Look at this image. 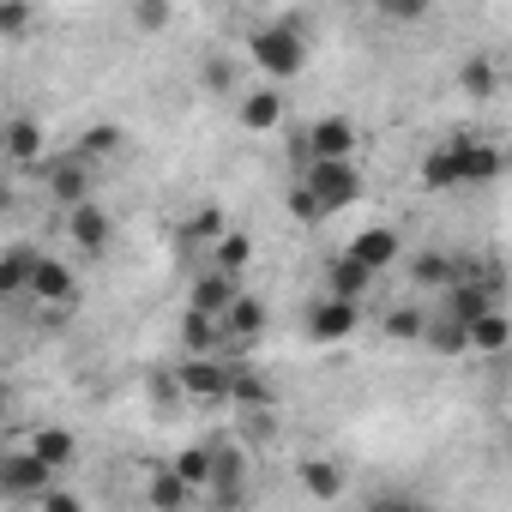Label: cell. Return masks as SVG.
I'll return each mask as SVG.
<instances>
[{"mask_svg":"<svg viewBox=\"0 0 512 512\" xmlns=\"http://www.w3.org/2000/svg\"><path fill=\"white\" fill-rule=\"evenodd\" d=\"M506 169V151L488 145V139H446L422 157V181L452 193V187H488L494 175Z\"/></svg>","mask_w":512,"mask_h":512,"instance_id":"6da1fadb","label":"cell"},{"mask_svg":"<svg viewBox=\"0 0 512 512\" xmlns=\"http://www.w3.org/2000/svg\"><path fill=\"white\" fill-rule=\"evenodd\" d=\"M247 49H253V61H260L272 79H296V73L308 67L302 19H278V25H266V31H253V37H247Z\"/></svg>","mask_w":512,"mask_h":512,"instance_id":"7a4b0ae2","label":"cell"},{"mask_svg":"<svg viewBox=\"0 0 512 512\" xmlns=\"http://www.w3.org/2000/svg\"><path fill=\"white\" fill-rule=\"evenodd\" d=\"M43 193H49V205H61V211L91 205V199H97V163H85L79 151H55V157L43 163Z\"/></svg>","mask_w":512,"mask_h":512,"instance_id":"3957f363","label":"cell"},{"mask_svg":"<svg viewBox=\"0 0 512 512\" xmlns=\"http://www.w3.org/2000/svg\"><path fill=\"white\" fill-rule=\"evenodd\" d=\"M0 482H7L13 500H49V494L61 488V476H55L31 446H13V452H7V464H0Z\"/></svg>","mask_w":512,"mask_h":512,"instance_id":"277c9868","label":"cell"},{"mask_svg":"<svg viewBox=\"0 0 512 512\" xmlns=\"http://www.w3.org/2000/svg\"><path fill=\"white\" fill-rule=\"evenodd\" d=\"M296 181H302L326 211H344V205H356V199H362V175H356L350 163H314V169H308V175H296Z\"/></svg>","mask_w":512,"mask_h":512,"instance_id":"5b68a950","label":"cell"},{"mask_svg":"<svg viewBox=\"0 0 512 512\" xmlns=\"http://www.w3.org/2000/svg\"><path fill=\"white\" fill-rule=\"evenodd\" d=\"M241 296H247V290H241V278H229V272L205 266V272L193 278V290H187V308H193V314H211V320H223V314H229Z\"/></svg>","mask_w":512,"mask_h":512,"instance_id":"8992f818","label":"cell"},{"mask_svg":"<svg viewBox=\"0 0 512 512\" xmlns=\"http://www.w3.org/2000/svg\"><path fill=\"white\" fill-rule=\"evenodd\" d=\"M175 380H181V398H187V404L229 398V368H223L217 356H187V362L175 368Z\"/></svg>","mask_w":512,"mask_h":512,"instance_id":"52a82bcc","label":"cell"},{"mask_svg":"<svg viewBox=\"0 0 512 512\" xmlns=\"http://www.w3.org/2000/svg\"><path fill=\"white\" fill-rule=\"evenodd\" d=\"M374 284H380V272H368L362 260H350V253H332V260H326V290H320V296L362 308V296H368Z\"/></svg>","mask_w":512,"mask_h":512,"instance_id":"ba28073f","label":"cell"},{"mask_svg":"<svg viewBox=\"0 0 512 512\" xmlns=\"http://www.w3.org/2000/svg\"><path fill=\"white\" fill-rule=\"evenodd\" d=\"M356 326H362V308H356V302H332V296H320V302L308 308V338H314V344H344Z\"/></svg>","mask_w":512,"mask_h":512,"instance_id":"9c48e42d","label":"cell"},{"mask_svg":"<svg viewBox=\"0 0 512 512\" xmlns=\"http://www.w3.org/2000/svg\"><path fill=\"white\" fill-rule=\"evenodd\" d=\"M37 272H43V253L31 241H13L7 247V260H0V290H7L13 302H25L37 290Z\"/></svg>","mask_w":512,"mask_h":512,"instance_id":"30bf717a","label":"cell"},{"mask_svg":"<svg viewBox=\"0 0 512 512\" xmlns=\"http://www.w3.org/2000/svg\"><path fill=\"white\" fill-rule=\"evenodd\" d=\"M266 332V302L260 296H241L229 314H223V350H253Z\"/></svg>","mask_w":512,"mask_h":512,"instance_id":"8fae6325","label":"cell"},{"mask_svg":"<svg viewBox=\"0 0 512 512\" xmlns=\"http://www.w3.org/2000/svg\"><path fill=\"white\" fill-rule=\"evenodd\" d=\"M308 145H314V163H350L356 127H350L344 115H320V121L308 127Z\"/></svg>","mask_w":512,"mask_h":512,"instance_id":"7c38bea8","label":"cell"},{"mask_svg":"<svg viewBox=\"0 0 512 512\" xmlns=\"http://www.w3.org/2000/svg\"><path fill=\"white\" fill-rule=\"evenodd\" d=\"M67 235L79 241V253H109V241H115V217L91 199V205L67 211Z\"/></svg>","mask_w":512,"mask_h":512,"instance_id":"4fadbf2b","label":"cell"},{"mask_svg":"<svg viewBox=\"0 0 512 512\" xmlns=\"http://www.w3.org/2000/svg\"><path fill=\"white\" fill-rule=\"evenodd\" d=\"M350 260H362L368 272H386V266H398L404 260V241H398V229H362V235H350Z\"/></svg>","mask_w":512,"mask_h":512,"instance_id":"5bb4252c","label":"cell"},{"mask_svg":"<svg viewBox=\"0 0 512 512\" xmlns=\"http://www.w3.org/2000/svg\"><path fill=\"white\" fill-rule=\"evenodd\" d=\"M284 91L278 85H260V91H241V127L247 133H272V127H284Z\"/></svg>","mask_w":512,"mask_h":512,"instance_id":"9a60e30c","label":"cell"},{"mask_svg":"<svg viewBox=\"0 0 512 512\" xmlns=\"http://www.w3.org/2000/svg\"><path fill=\"white\" fill-rule=\"evenodd\" d=\"M145 500H151V512H187L193 506V488L175 470H151L145 476Z\"/></svg>","mask_w":512,"mask_h":512,"instance_id":"2e32d148","label":"cell"},{"mask_svg":"<svg viewBox=\"0 0 512 512\" xmlns=\"http://www.w3.org/2000/svg\"><path fill=\"white\" fill-rule=\"evenodd\" d=\"M199 85H205L211 97H241V67H235V55L211 49V55L199 61Z\"/></svg>","mask_w":512,"mask_h":512,"instance_id":"e0dca14e","label":"cell"},{"mask_svg":"<svg viewBox=\"0 0 512 512\" xmlns=\"http://www.w3.org/2000/svg\"><path fill=\"white\" fill-rule=\"evenodd\" d=\"M7 157H13L19 169H25V163H49V157H43V127H37L31 115H13V121H7Z\"/></svg>","mask_w":512,"mask_h":512,"instance_id":"ac0fdd59","label":"cell"},{"mask_svg":"<svg viewBox=\"0 0 512 512\" xmlns=\"http://www.w3.org/2000/svg\"><path fill=\"white\" fill-rule=\"evenodd\" d=\"M181 350H187V356H217V350H223V320L187 308V320H181Z\"/></svg>","mask_w":512,"mask_h":512,"instance_id":"d6986e66","label":"cell"},{"mask_svg":"<svg viewBox=\"0 0 512 512\" xmlns=\"http://www.w3.org/2000/svg\"><path fill=\"white\" fill-rule=\"evenodd\" d=\"M422 344H428V350H440V356H464V350H470V326H464V320H452V314L440 308V314H428Z\"/></svg>","mask_w":512,"mask_h":512,"instance_id":"ffe728a7","label":"cell"},{"mask_svg":"<svg viewBox=\"0 0 512 512\" xmlns=\"http://www.w3.org/2000/svg\"><path fill=\"white\" fill-rule=\"evenodd\" d=\"M410 284H416V290H428V284H434V290H452V284H458V266L446 260V253L422 247L416 260H410Z\"/></svg>","mask_w":512,"mask_h":512,"instance_id":"44dd1931","label":"cell"},{"mask_svg":"<svg viewBox=\"0 0 512 512\" xmlns=\"http://www.w3.org/2000/svg\"><path fill=\"white\" fill-rule=\"evenodd\" d=\"M458 91L476 97V103L494 97V91H500V67H494V55H470V61L458 67Z\"/></svg>","mask_w":512,"mask_h":512,"instance_id":"7402d4cb","label":"cell"},{"mask_svg":"<svg viewBox=\"0 0 512 512\" xmlns=\"http://www.w3.org/2000/svg\"><path fill=\"white\" fill-rule=\"evenodd\" d=\"M25 446H31V452H37V458H43V464H49L55 476H61V470L73 464V434H67V428H37V434H31Z\"/></svg>","mask_w":512,"mask_h":512,"instance_id":"603a6c76","label":"cell"},{"mask_svg":"<svg viewBox=\"0 0 512 512\" xmlns=\"http://www.w3.org/2000/svg\"><path fill=\"white\" fill-rule=\"evenodd\" d=\"M193 494H211V446H187V452H175V464H169Z\"/></svg>","mask_w":512,"mask_h":512,"instance_id":"cb8c5ba5","label":"cell"},{"mask_svg":"<svg viewBox=\"0 0 512 512\" xmlns=\"http://www.w3.org/2000/svg\"><path fill=\"white\" fill-rule=\"evenodd\" d=\"M247 260H253V241H247V235H235V229L211 247V266H217V272H229V278H241V272H247Z\"/></svg>","mask_w":512,"mask_h":512,"instance_id":"d4e9b609","label":"cell"},{"mask_svg":"<svg viewBox=\"0 0 512 512\" xmlns=\"http://www.w3.org/2000/svg\"><path fill=\"white\" fill-rule=\"evenodd\" d=\"M506 344H512V320H506V314H488V320H476V326H470V350L500 356Z\"/></svg>","mask_w":512,"mask_h":512,"instance_id":"484cf974","label":"cell"},{"mask_svg":"<svg viewBox=\"0 0 512 512\" xmlns=\"http://www.w3.org/2000/svg\"><path fill=\"white\" fill-rule=\"evenodd\" d=\"M380 332H386V338H422V332H428V314H422V308H392V314L380 320Z\"/></svg>","mask_w":512,"mask_h":512,"instance_id":"4316f807","label":"cell"},{"mask_svg":"<svg viewBox=\"0 0 512 512\" xmlns=\"http://www.w3.org/2000/svg\"><path fill=\"white\" fill-rule=\"evenodd\" d=\"M302 482H308L320 500H332V494L344 488V470H338V464H320V458H308V464H302Z\"/></svg>","mask_w":512,"mask_h":512,"instance_id":"83f0119b","label":"cell"},{"mask_svg":"<svg viewBox=\"0 0 512 512\" xmlns=\"http://www.w3.org/2000/svg\"><path fill=\"white\" fill-rule=\"evenodd\" d=\"M290 211H296V217H302V223H326V217H332V211H326V205H320V199H314V193H308V187H302V181H296V187H290Z\"/></svg>","mask_w":512,"mask_h":512,"instance_id":"f1b7e54d","label":"cell"},{"mask_svg":"<svg viewBox=\"0 0 512 512\" xmlns=\"http://www.w3.org/2000/svg\"><path fill=\"white\" fill-rule=\"evenodd\" d=\"M37 512H85V506H79V494H73V488H55L49 500H37Z\"/></svg>","mask_w":512,"mask_h":512,"instance_id":"f546056e","label":"cell"},{"mask_svg":"<svg viewBox=\"0 0 512 512\" xmlns=\"http://www.w3.org/2000/svg\"><path fill=\"white\" fill-rule=\"evenodd\" d=\"M163 19H169V7H133V25H139V31H157Z\"/></svg>","mask_w":512,"mask_h":512,"instance_id":"4dcf8cb0","label":"cell"},{"mask_svg":"<svg viewBox=\"0 0 512 512\" xmlns=\"http://www.w3.org/2000/svg\"><path fill=\"white\" fill-rule=\"evenodd\" d=\"M25 25H31V13H25V7H7V13H0V31H7V37H19Z\"/></svg>","mask_w":512,"mask_h":512,"instance_id":"1f68e13d","label":"cell"},{"mask_svg":"<svg viewBox=\"0 0 512 512\" xmlns=\"http://www.w3.org/2000/svg\"><path fill=\"white\" fill-rule=\"evenodd\" d=\"M374 506H380V512H434V506H416V500H398V494H392V500H374Z\"/></svg>","mask_w":512,"mask_h":512,"instance_id":"d6a6232c","label":"cell"}]
</instances>
